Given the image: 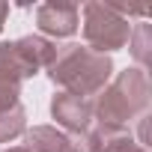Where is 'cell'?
Here are the masks:
<instances>
[{"label": "cell", "instance_id": "obj_1", "mask_svg": "<svg viewBox=\"0 0 152 152\" xmlns=\"http://www.w3.org/2000/svg\"><path fill=\"white\" fill-rule=\"evenodd\" d=\"M110 72H113V63L107 54H96L84 45H66V48H57V57L54 63L48 66V75L51 81L63 87V93H72V96H96L107 87L110 81Z\"/></svg>", "mask_w": 152, "mask_h": 152}, {"label": "cell", "instance_id": "obj_4", "mask_svg": "<svg viewBox=\"0 0 152 152\" xmlns=\"http://www.w3.org/2000/svg\"><path fill=\"white\" fill-rule=\"evenodd\" d=\"M39 69L27 60L18 39L15 42H0V110H9L18 104L21 81L33 78Z\"/></svg>", "mask_w": 152, "mask_h": 152}, {"label": "cell", "instance_id": "obj_8", "mask_svg": "<svg viewBox=\"0 0 152 152\" xmlns=\"http://www.w3.org/2000/svg\"><path fill=\"white\" fill-rule=\"evenodd\" d=\"M99 143H102V152H146L143 143H137L125 128H104L99 125Z\"/></svg>", "mask_w": 152, "mask_h": 152}, {"label": "cell", "instance_id": "obj_5", "mask_svg": "<svg viewBox=\"0 0 152 152\" xmlns=\"http://www.w3.org/2000/svg\"><path fill=\"white\" fill-rule=\"evenodd\" d=\"M51 116L69 128L72 134L78 131H87L90 122L96 119L93 116V99H84V96H72V93H57L51 99Z\"/></svg>", "mask_w": 152, "mask_h": 152}, {"label": "cell", "instance_id": "obj_9", "mask_svg": "<svg viewBox=\"0 0 152 152\" xmlns=\"http://www.w3.org/2000/svg\"><path fill=\"white\" fill-rule=\"evenodd\" d=\"M24 128H27V113L21 104H15L9 110H0V143L15 140L18 134H24Z\"/></svg>", "mask_w": 152, "mask_h": 152}, {"label": "cell", "instance_id": "obj_3", "mask_svg": "<svg viewBox=\"0 0 152 152\" xmlns=\"http://www.w3.org/2000/svg\"><path fill=\"white\" fill-rule=\"evenodd\" d=\"M84 39H87L90 51H96V54L119 51L131 39V24H128V18H122L116 12V6L93 0V3L84 6Z\"/></svg>", "mask_w": 152, "mask_h": 152}, {"label": "cell", "instance_id": "obj_6", "mask_svg": "<svg viewBox=\"0 0 152 152\" xmlns=\"http://www.w3.org/2000/svg\"><path fill=\"white\" fill-rule=\"evenodd\" d=\"M78 15H81V9L75 3H42L36 9V24L42 33H48L54 39H66L78 30Z\"/></svg>", "mask_w": 152, "mask_h": 152}, {"label": "cell", "instance_id": "obj_12", "mask_svg": "<svg viewBox=\"0 0 152 152\" xmlns=\"http://www.w3.org/2000/svg\"><path fill=\"white\" fill-rule=\"evenodd\" d=\"M6 15H9V3H0V30L6 24Z\"/></svg>", "mask_w": 152, "mask_h": 152}, {"label": "cell", "instance_id": "obj_10", "mask_svg": "<svg viewBox=\"0 0 152 152\" xmlns=\"http://www.w3.org/2000/svg\"><path fill=\"white\" fill-rule=\"evenodd\" d=\"M66 152H102L99 134L96 131H78V134L66 137Z\"/></svg>", "mask_w": 152, "mask_h": 152}, {"label": "cell", "instance_id": "obj_7", "mask_svg": "<svg viewBox=\"0 0 152 152\" xmlns=\"http://www.w3.org/2000/svg\"><path fill=\"white\" fill-rule=\"evenodd\" d=\"M24 152H66V137L54 125H33L24 134Z\"/></svg>", "mask_w": 152, "mask_h": 152}, {"label": "cell", "instance_id": "obj_13", "mask_svg": "<svg viewBox=\"0 0 152 152\" xmlns=\"http://www.w3.org/2000/svg\"><path fill=\"white\" fill-rule=\"evenodd\" d=\"M3 152H24L21 146H12V149H3Z\"/></svg>", "mask_w": 152, "mask_h": 152}, {"label": "cell", "instance_id": "obj_11", "mask_svg": "<svg viewBox=\"0 0 152 152\" xmlns=\"http://www.w3.org/2000/svg\"><path fill=\"white\" fill-rule=\"evenodd\" d=\"M131 36H134V48H131L134 60L146 63V60H149V27H146V24H140V27H137V33H131Z\"/></svg>", "mask_w": 152, "mask_h": 152}, {"label": "cell", "instance_id": "obj_2", "mask_svg": "<svg viewBox=\"0 0 152 152\" xmlns=\"http://www.w3.org/2000/svg\"><path fill=\"white\" fill-rule=\"evenodd\" d=\"M149 107V78L143 69H125L116 75V81L99 93L93 102V116L104 128H122L128 119L140 116Z\"/></svg>", "mask_w": 152, "mask_h": 152}]
</instances>
